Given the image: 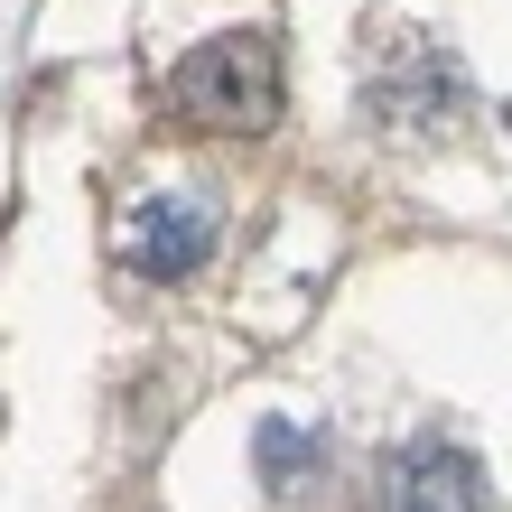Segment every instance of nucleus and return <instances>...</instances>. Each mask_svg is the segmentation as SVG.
Wrapping results in <instances>:
<instances>
[{
	"label": "nucleus",
	"mask_w": 512,
	"mask_h": 512,
	"mask_svg": "<svg viewBox=\"0 0 512 512\" xmlns=\"http://www.w3.org/2000/svg\"><path fill=\"white\" fill-rule=\"evenodd\" d=\"M326 466V438H308V429H289V419H270V429H261V475H270V485H298V475H317Z\"/></svg>",
	"instance_id": "nucleus-4"
},
{
	"label": "nucleus",
	"mask_w": 512,
	"mask_h": 512,
	"mask_svg": "<svg viewBox=\"0 0 512 512\" xmlns=\"http://www.w3.org/2000/svg\"><path fill=\"white\" fill-rule=\"evenodd\" d=\"M168 94L187 112V131H270L280 122V47L261 28H224V38L187 47Z\"/></svg>",
	"instance_id": "nucleus-1"
},
{
	"label": "nucleus",
	"mask_w": 512,
	"mask_h": 512,
	"mask_svg": "<svg viewBox=\"0 0 512 512\" xmlns=\"http://www.w3.org/2000/svg\"><path fill=\"white\" fill-rule=\"evenodd\" d=\"M205 252H215L205 196H149L131 215V270H149V280H187V270H205Z\"/></svg>",
	"instance_id": "nucleus-3"
},
{
	"label": "nucleus",
	"mask_w": 512,
	"mask_h": 512,
	"mask_svg": "<svg viewBox=\"0 0 512 512\" xmlns=\"http://www.w3.org/2000/svg\"><path fill=\"white\" fill-rule=\"evenodd\" d=\"M382 512H485V466L447 438H410L382 475Z\"/></svg>",
	"instance_id": "nucleus-2"
}]
</instances>
